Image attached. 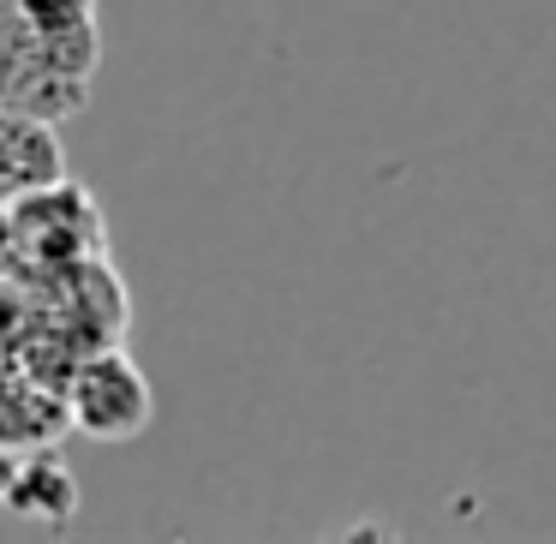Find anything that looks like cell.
I'll return each mask as SVG.
<instances>
[{"label": "cell", "mask_w": 556, "mask_h": 544, "mask_svg": "<svg viewBox=\"0 0 556 544\" xmlns=\"http://www.w3.org/2000/svg\"><path fill=\"white\" fill-rule=\"evenodd\" d=\"M0 503L13 520H37V527L61 532L78 520V479L54 448H7V484H0Z\"/></svg>", "instance_id": "7a4b0ae2"}, {"label": "cell", "mask_w": 556, "mask_h": 544, "mask_svg": "<svg viewBox=\"0 0 556 544\" xmlns=\"http://www.w3.org/2000/svg\"><path fill=\"white\" fill-rule=\"evenodd\" d=\"M66 407H73V431L97 437V443H132L156 419L150 377L121 347H90L66 371Z\"/></svg>", "instance_id": "6da1fadb"}, {"label": "cell", "mask_w": 556, "mask_h": 544, "mask_svg": "<svg viewBox=\"0 0 556 544\" xmlns=\"http://www.w3.org/2000/svg\"><path fill=\"white\" fill-rule=\"evenodd\" d=\"M61 180H66V150H61L54 121L7 109V132H0V192H7V204Z\"/></svg>", "instance_id": "3957f363"}, {"label": "cell", "mask_w": 556, "mask_h": 544, "mask_svg": "<svg viewBox=\"0 0 556 544\" xmlns=\"http://www.w3.org/2000/svg\"><path fill=\"white\" fill-rule=\"evenodd\" d=\"M7 13H18L37 37H73V30H97V0H7Z\"/></svg>", "instance_id": "277c9868"}]
</instances>
